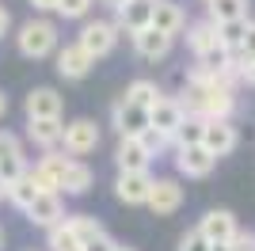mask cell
<instances>
[{
  "label": "cell",
  "mask_w": 255,
  "mask_h": 251,
  "mask_svg": "<svg viewBox=\"0 0 255 251\" xmlns=\"http://www.w3.org/2000/svg\"><path fill=\"white\" fill-rule=\"evenodd\" d=\"M202 133H206V118L202 115H187L183 126L175 129V145H198Z\"/></svg>",
  "instance_id": "26"
},
{
  "label": "cell",
  "mask_w": 255,
  "mask_h": 251,
  "mask_svg": "<svg viewBox=\"0 0 255 251\" xmlns=\"http://www.w3.org/2000/svg\"><path fill=\"white\" fill-rule=\"evenodd\" d=\"M34 11H57V0H27Z\"/></svg>",
  "instance_id": "38"
},
{
  "label": "cell",
  "mask_w": 255,
  "mask_h": 251,
  "mask_svg": "<svg viewBox=\"0 0 255 251\" xmlns=\"http://www.w3.org/2000/svg\"><path fill=\"white\" fill-rule=\"evenodd\" d=\"M115 251H133V248H115Z\"/></svg>",
  "instance_id": "44"
},
{
  "label": "cell",
  "mask_w": 255,
  "mask_h": 251,
  "mask_svg": "<svg viewBox=\"0 0 255 251\" xmlns=\"http://www.w3.org/2000/svg\"><path fill=\"white\" fill-rule=\"evenodd\" d=\"M179 251H210V240H206L198 229H191V232L179 240Z\"/></svg>",
  "instance_id": "32"
},
{
  "label": "cell",
  "mask_w": 255,
  "mask_h": 251,
  "mask_svg": "<svg viewBox=\"0 0 255 251\" xmlns=\"http://www.w3.org/2000/svg\"><path fill=\"white\" fill-rule=\"evenodd\" d=\"M69 160H73V156H61V152L46 148V156L31 167L34 187H38V190H57V194H61V175H65V167H69Z\"/></svg>",
  "instance_id": "10"
},
{
  "label": "cell",
  "mask_w": 255,
  "mask_h": 251,
  "mask_svg": "<svg viewBox=\"0 0 255 251\" xmlns=\"http://www.w3.org/2000/svg\"><path fill=\"white\" fill-rule=\"evenodd\" d=\"M27 118H61L65 115V99L53 88H34L27 92V103H23Z\"/></svg>",
  "instance_id": "16"
},
{
  "label": "cell",
  "mask_w": 255,
  "mask_h": 251,
  "mask_svg": "<svg viewBox=\"0 0 255 251\" xmlns=\"http://www.w3.org/2000/svg\"><path fill=\"white\" fill-rule=\"evenodd\" d=\"M8 27H11V15H8V8H4V4H0V38H4V34H8Z\"/></svg>",
  "instance_id": "39"
},
{
  "label": "cell",
  "mask_w": 255,
  "mask_h": 251,
  "mask_svg": "<svg viewBox=\"0 0 255 251\" xmlns=\"http://www.w3.org/2000/svg\"><path fill=\"white\" fill-rule=\"evenodd\" d=\"M92 4H96V0H57V15H65V19H84L88 11H92Z\"/></svg>",
  "instance_id": "31"
},
{
  "label": "cell",
  "mask_w": 255,
  "mask_h": 251,
  "mask_svg": "<svg viewBox=\"0 0 255 251\" xmlns=\"http://www.w3.org/2000/svg\"><path fill=\"white\" fill-rule=\"evenodd\" d=\"M15 46H19L23 57H31V61H42V57H50L53 50H57V27H53L50 19H27L19 27V34H15Z\"/></svg>",
  "instance_id": "1"
},
{
  "label": "cell",
  "mask_w": 255,
  "mask_h": 251,
  "mask_svg": "<svg viewBox=\"0 0 255 251\" xmlns=\"http://www.w3.org/2000/svg\"><path fill=\"white\" fill-rule=\"evenodd\" d=\"M152 27H160V31H168V34H179L183 27H187V15H183V8L175 0H156V8H152Z\"/></svg>",
  "instance_id": "21"
},
{
  "label": "cell",
  "mask_w": 255,
  "mask_h": 251,
  "mask_svg": "<svg viewBox=\"0 0 255 251\" xmlns=\"http://www.w3.org/2000/svg\"><path fill=\"white\" fill-rule=\"evenodd\" d=\"M8 152H19V137L8 133V129H0V160L8 156Z\"/></svg>",
  "instance_id": "34"
},
{
  "label": "cell",
  "mask_w": 255,
  "mask_h": 251,
  "mask_svg": "<svg viewBox=\"0 0 255 251\" xmlns=\"http://www.w3.org/2000/svg\"><path fill=\"white\" fill-rule=\"evenodd\" d=\"M183 118H187V107H183V99H171V95H160V103L149 111V126H156L171 141H175V129L183 126Z\"/></svg>",
  "instance_id": "11"
},
{
  "label": "cell",
  "mask_w": 255,
  "mask_h": 251,
  "mask_svg": "<svg viewBox=\"0 0 255 251\" xmlns=\"http://www.w3.org/2000/svg\"><path fill=\"white\" fill-rule=\"evenodd\" d=\"M0 248H4V232H0Z\"/></svg>",
  "instance_id": "45"
},
{
  "label": "cell",
  "mask_w": 255,
  "mask_h": 251,
  "mask_svg": "<svg viewBox=\"0 0 255 251\" xmlns=\"http://www.w3.org/2000/svg\"><path fill=\"white\" fill-rule=\"evenodd\" d=\"M115 164H118V171H149L152 152L141 145V137H118Z\"/></svg>",
  "instance_id": "14"
},
{
  "label": "cell",
  "mask_w": 255,
  "mask_h": 251,
  "mask_svg": "<svg viewBox=\"0 0 255 251\" xmlns=\"http://www.w3.org/2000/svg\"><path fill=\"white\" fill-rule=\"evenodd\" d=\"M152 8H156V0H126V4L118 8V27H122L126 34L149 27L152 23Z\"/></svg>",
  "instance_id": "18"
},
{
  "label": "cell",
  "mask_w": 255,
  "mask_h": 251,
  "mask_svg": "<svg viewBox=\"0 0 255 251\" xmlns=\"http://www.w3.org/2000/svg\"><path fill=\"white\" fill-rule=\"evenodd\" d=\"M187 46L194 50V57L210 53L213 46H221V27H217L213 19H206V23H194L191 31H187Z\"/></svg>",
  "instance_id": "20"
},
{
  "label": "cell",
  "mask_w": 255,
  "mask_h": 251,
  "mask_svg": "<svg viewBox=\"0 0 255 251\" xmlns=\"http://www.w3.org/2000/svg\"><path fill=\"white\" fill-rule=\"evenodd\" d=\"M118 34H122V27L118 23H107V19H92V23H84L80 27V34H76V42L84 46L92 57H107V53L118 46Z\"/></svg>",
  "instance_id": "2"
},
{
  "label": "cell",
  "mask_w": 255,
  "mask_h": 251,
  "mask_svg": "<svg viewBox=\"0 0 255 251\" xmlns=\"http://www.w3.org/2000/svg\"><path fill=\"white\" fill-rule=\"evenodd\" d=\"M4 115H8V95L0 92V118H4Z\"/></svg>",
  "instance_id": "41"
},
{
  "label": "cell",
  "mask_w": 255,
  "mask_h": 251,
  "mask_svg": "<svg viewBox=\"0 0 255 251\" xmlns=\"http://www.w3.org/2000/svg\"><path fill=\"white\" fill-rule=\"evenodd\" d=\"M92 69H96V57H92L80 42H73V46L57 50V73H61L65 80H84Z\"/></svg>",
  "instance_id": "12"
},
{
  "label": "cell",
  "mask_w": 255,
  "mask_h": 251,
  "mask_svg": "<svg viewBox=\"0 0 255 251\" xmlns=\"http://www.w3.org/2000/svg\"><path fill=\"white\" fill-rule=\"evenodd\" d=\"M111 126L118 129V137H137L149 126V111L137 107L133 99H126V95H118L115 107H111Z\"/></svg>",
  "instance_id": "5"
},
{
  "label": "cell",
  "mask_w": 255,
  "mask_h": 251,
  "mask_svg": "<svg viewBox=\"0 0 255 251\" xmlns=\"http://www.w3.org/2000/svg\"><path fill=\"white\" fill-rule=\"evenodd\" d=\"M99 4H107V8H115V11H118L122 4H126V0H99Z\"/></svg>",
  "instance_id": "42"
},
{
  "label": "cell",
  "mask_w": 255,
  "mask_h": 251,
  "mask_svg": "<svg viewBox=\"0 0 255 251\" xmlns=\"http://www.w3.org/2000/svg\"><path fill=\"white\" fill-rule=\"evenodd\" d=\"M96 183V175H92V167L84 164V160H69V167H65V175H61V194H88V187Z\"/></svg>",
  "instance_id": "19"
},
{
  "label": "cell",
  "mask_w": 255,
  "mask_h": 251,
  "mask_svg": "<svg viewBox=\"0 0 255 251\" xmlns=\"http://www.w3.org/2000/svg\"><path fill=\"white\" fill-rule=\"evenodd\" d=\"M210 251H233V244H225V240L221 244H210Z\"/></svg>",
  "instance_id": "40"
},
{
  "label": "cell",
  "mask_w": 255,
  "mask_h": 251,
  "mask_svg": "<svg viewBox=\"0 0 255 251\" xmlns=\"http://www.w3.org/2000/svg\"><path fill=\"white\" fill-rule=\"evenodd\" d=\"M141 145H145V148H149V152H152V156H160V152H164V148H171V145H175V141H171V137L168 133H160V129H156V126H145V129H141Z\"/></svg>",
  "instance_id": "29"
},
{
  "label": "cell",
  "mask_w": 255,
  "mask_h": 251,
  "mask_svg": "<svg viewBox=\"0 0 255 251\" xmlns=\"http://www.w3.org/2000/svg\"><path fill=\"white\" fill-rule=\"evenodd\" d=\"M115 194H118V202H126V206H145L149 194H152V175L149 171H118Z\"/></svg>",
  "instance_id": "8"
},
{
  "label": "cell",
  "mask_w": 255,
  "mask_h": 251,
  "mask_svg": "<svg viewBox=\"0 0 255 251\" xmlns=\"http://www.w3.org/2000/svg\"><path fill=\"white\" fill-rule=\"evenodd\" d=\"M34 194H38V187H34V179H31V167H27V175H19V179L8 183V202L15 209H27L34 202Z\"/></svg>",
  "instance_id": "22"
},
{
  "label": "cell",
  "mask_w": 255,
  "mask_h": 251,
  "mask_svg": "<svg viewBox=\"0 0 255 251\" xmlns=\"http://www.w3.org/2000/svg\"><path fill=\"white\" fill-rule=\"evenodd\" d=\"M0 175H4V183L27 175V156H23V148H19V152H8V156L0 160Z\"/></svg>",
  "instance_id": "30"
},
{
  "label": "cell",
  "mask_w": 255,
  "mask_h": 251,
  "mask_svg": "<svg viewBox=\"0 0 255 251\" xmlns=\"http://www.w3.org/2000/svg\"><path fill=\"white\" fill-rule=\"evenodd\" d=\"M126 99H133L137 107H145V111H152V107L160 103V88L152 80H133L126 88Z\"/></svg>",
  "instance_id": "25"
},
{
  "label": "cell",
  "mask_w": 255,
  "mask_h": 251,
  "mask_svg": "<svg viewBox=\"0 0 255 251\" xmlns=\"http://www.w3.org/2000/svg\"><path fill=\"white\" fill-rule=\"evenodd\" d=\"M213 164H217V156H213L202 141H198V145H175V167H179V175L206 179L213 171Z\"/></svg>",
  "instance_id": "6"
},
{
  "label": "cell",
  "mask_w": 255,
  "mask_h": 251,
  "mask_svg": "<svg viewBox=\"0 0 255 251\" xmlns=\"http://www.w3.org/2000/svg\"><path fill=\"white\" fill-rule=\"evenodd\" d=\"M23 213H27V221H31L34 229H46V232L69 217V213H65V206H61V194H57V190H38V194H34V202L23 209Z\"/></svg>",
  "instance_id": "3"
},
{
  "label": "cell",
  "mask_w": 255,
  "mask_h": 251,
  "mask_svg": "<svg viewBox=\"0 0 255 251\" xmlns=\"http://www.w3.org/2000/svg\"><path fill=\"white\" fill-rule=\"evenodd\" d=\"M50 251H84V240L69 229V221H61L50 229Z\"/></svg>",
  "instance_id": "24"
},
{
  "label": "cell",
  "mask_w": 255,
  "mask_h": 251,
  "mask_svg": "<svg viewBox=\"0 0 255 251\" xmlns=\"http://www.w3.org/2000/svg\"><path fill=\"white\" fill-rule=\"evenodd\" d=\"M115 248H118V244L111 240L107 232H103V236H96V240H88V244H84V251H115Z\"/></svg>",
  "instance_id": "36"
},
{
  "label": "cell",
  "mask_w": 255,
  "mask_h": 251,
  "mask_svg": "<svg viewBox=\"0 0 255 251\" xmlns=\"http://www.w3.org/2000/svg\"><path fill=\"white\" fill-rule=\"evenodd\" d=\"M202 145L210 148L213 156L221 160L229 156L236 145H240V133H236V126L229 118H206V133H202Z\"/></svg>",
  "instance_id": "7"
},
{
  "label": "cell",
  "mask_w": 255,
  "mask_h": 251,
  "mask_svg": "<svg viewBox=\"0 0 255 251\" xmlns=\"http://www.w3.org/2000/svg\"><path fill=\"white\" fill-rule=\"evenodd\" d=\"M133 38V50L145 57V61H160V57H168L171 53V42H175V34H168V31H160V27H141V31H133L129 34Z\"/></svg>",
  "instance_id": "9"
},
{
  "label": "cell",
  "mask_w": 255,
  "mask_h": 251,
  "mask_svg": "<svg viewBox=\"0 0 255 251\" xmlns=\"http://www.w3.org/2000/svg\"><path fill=\"white\" fill-rule=\"evenodd\" d=\"M145 206H149L156 217H171V213L183 206V187L175 179H152V194H149Z\"/></svg>",
  "instance_id": "13"
},
{
  "label": "cell",
  "mask_w": 255,
  "mask_h": 251,
  "mask_svg": "<svg viewBox=\"0 0 255 251\" xmlns=\"http://www.w3.org/2000/svg\"><path fill=\"white\" fill-rule=\"evenodd\" d=\"M61 133H65L61 118H27V141L38 145L42 152L61 145Z\"/></svg>",
  "instance_id": "17"
},
{
  "label": "cell",
  "mask_w": 255,
  "mask_h": 251,
  "mask_svg": "<svg viewBox=\"0 0 255 251\" xmlns=\"http://www.w3.org/2000/svg\"><path fill=\"white\" fill-rule=\"evenodd\" d=\"M221 27V46L233 50L240 57V42H244V31H248V19H229V23H217Z\"/></svg>",
  "instance_id": "28"
},
{
  "label": "cell",
  "mask_w": 255,
  "mask_h": 251,
  "mask_svg": "<svg viewBox=\"0 0 255 251\" xmlns=\"http://www.w3.org/2000/svg\"><path fill=\"white\" fill-rule=\"evenodd\" d=\"M233 251H255V232H236L233 236Z\"/></svg>",
  "instance_id": "35"
},
{
  "label": "cell",
  "mask_w": 255,
  "mask_h": 251,
  "mask_svg": "<svg viewBox=\"0 0 255 251\" xmlns=\"http://www.w3.org/2000/svg\"><path fill=\"white\" fill-rule=\"evenodd\" d=\"M198 232H202L210 244H221V240L233 244V236H236L240 229H236V217L229 213V209H210V213L198 221Z\"/></svg>",
  "instance_id": "15"
},
{
  "label": "cell",
  "mask_w": 255,
  "mask_h": 251,
  "mask_svg": "<svg viewBox=\"0 0 255 251\" xmlns=\"http://www.w3.org/2000/svg\"><path fill=\"white\" fill-rule=\"evenodd\" d=\"M65 221H69V229H73L76 232V236H80V240H96V236H103V225H99V221L96 217H88V213H69V217H65Z\"/></svg>",
  "instance_id": "27"
},
{
  "label": "cell",
  "mask_w": 255,
  "mask_h": 251,
  "mask_svg": "<svg viewBox=\"0 0 255 251\" xmlns=\"http://www.w3.org/2000/svg\"><path fill=\"white\" fill-rule=\"evenodd\" d=\"M206 4H210V19L213 23L248 19V0H206Z\"/></svg>",
  "instance_id": "23"
},
{
  "label": "cell",
  "mask_w": 255,
  "mask_h": 251,
  "mask_svg": "<svg viewBox=\"0 0 255 251\" xmlns=\"http://www.w3.org/2000/svg\"><path fill=\"white\" fill-rule=\"evenodd\" d=\"M240 80L255 88V57H240Z\"/></svg>",
  "instance_id": "37"
},
{
  "label": "cell",
  "mask_w": 255,
  "mask_h": 251,
  "mask_svg": "<svg viewBox=\"0 0 255 251\" xmlns=\"http://www.w3.org/2000/svg\"><path fill=\"white\" fill-rule=\"evenodd\" d=\"M61 145H65L69 156H88V152H96L99 148V126L92 122V118H76V122L65 126Z\"/></svg>",
  "instance_id": "4"
},
{
  "label": "cell",
  "mask_w": 255,
  "mask_h": 251,
  "mask_svg": "<svg viewBox=\"0 0 255 251\" xmlns=\"http://www.w3.org/2000/svg\"><path fill=\"white\" fill-rule=\"evenodd\" d=\"M240 57H255V19H248L244 42H240Z\"/></svg>",
  "instance_id": "33"
},
{
  "label": "cell",
  "mask_w": 255,
  "mask_h": 251,
  "mask_svg": "<svg viewBox=\"0 0 255 251\" xmlns=\"http://www.w3.org/2000/svg\"><path fill=\"white\" fill-rule=\"evenodd\" d=\"M8 198V183H4V175H0V202Z\"/></svg>",
  "instance_id": "43"
}]
</instances>
